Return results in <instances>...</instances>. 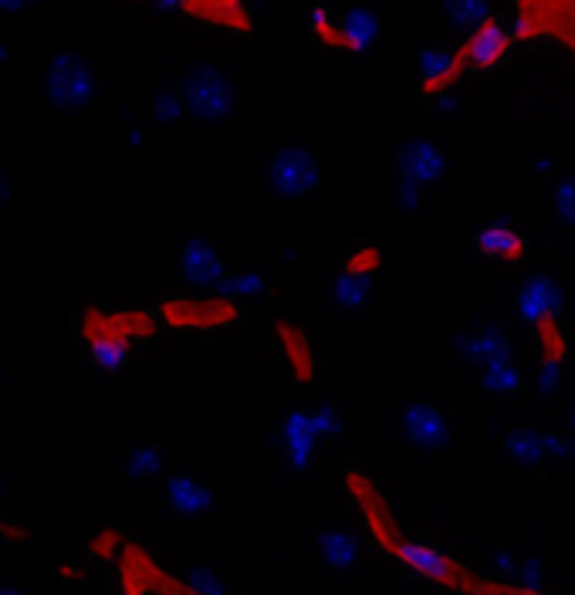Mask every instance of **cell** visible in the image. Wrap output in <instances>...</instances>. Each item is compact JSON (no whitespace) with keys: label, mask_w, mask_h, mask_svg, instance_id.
Segmentation results:
<instances>
[{"label":"cell","mask_w":575,"mask_h":595,"mask_svg":"<svg viewBox=\"0 0 575 595\" xmlns=\"http://www.w3.org/2000/svg\"><path fill=\"white\" fill-rule=\"evenodd\" d=\"M8 197H11V183L0 177V203H8Z\"/></svg>","instance_id":"cell-40"},{"label":"cell","mask_w":575,"mask_h":595,"mask_svg":"<svg viewBox=\"0 0 575 595\" xmlns=\"http://www.w3.org/2000/svg\"><path fill=\"white\" fill-rule=\"evenodd\" d=\"M125 474L132 480H146L163 474V450L159 447H135L125 461Z\"/></svg>","instance_id":"cell-24"},{"label":"cell","mask_w":575,"mask_h":595,"mask_svg":"<svg viewBox=\"0 0 575 595\" xmlns=\"http://www.w3.org/2000/svg\"><path fill=\"white\" fill-rule=\"evenodd\" d=\"M346 491L352 498V504L359 508L366 528L393 562H399L403 569L417 572L420 579L440 585V588H451L457 595H546L531 585H512V582H498V579H488V575H478L474 569L460 566L457 558L436 551L423 542H414L406 538L403 528L396 524L386 498L380 495V487L372 484L359 467H349L346 471Z\"/></svg>","instance_id":"cell-1"},{"label":"cell","mask_w":575,"mask_h":595,"mask_svg":"<svg viewBox=\"0 0 575 595\" xmlns=\"http://www.w3.org/2000/svg\"><path fill=\"white\" fill-rule=\"evenodd\" d=\"M0 491H4V484H0Z\"/></svg>","instance_id":"cell-43"},{"label":"cell","mask_w":575,"mask_h":595,"mask_svg":"<svg viewBox=\"0 0 575 595\" xmlns=\"http://www.w3.org/2000/svg\"><path fill=\"white\" fill-rule=\"evenodd\" d=\"M403 433L420 450H444L451 443V419L440 406L414 403L403 409Z\"/></svg>","instance_id":"cell-8"},{"label":"cell","mask_w":575,"mask_h":595,"mask_svg":"<svg viewBox=\"0 0 575 595\" xmlns=\"http://www.w3.org/2000/svg\"><path fill=\"white\" fill-rule=\"evenodd\" d=\"M319 555L328 569H352L359 562V545L346 532L319 535Z\"/></svg>","instance_id":"cell-19"},{"label":"cell","mask_w":575,"mask_h":595,"mask_svg":"<svg viewBox=\"0 0 575 595\" xmlns=\"http://www.w3.org/2000/svg\"><path fill=\"white\" fill-rule=\"evenodd\" d=\"M0 595H27V592H21V588H14V585H4V588H0Z\"/></svg>","instance_id":"cell-41"},{"label":"cell","mask_w":575,"mask_h":595,"mask_svg":"<svg viewBox=\"0 0 575 595\" xmlns=\"http://www.w3.org/2000/svg\"><path fill=\"white\" fill-rule=\"evenodd\" d=\"M555 308H559V291H555V285L549 282V277H528V282L518 288L515 311L531 329L555 319Z\"/></svg>","instance_id":"cell-15"},{"label":"cell","mask_w":575,"mask_h":595,"mask_svg":"<svg viewBox=\"0 0 575 595\" xmlns=\"http://www.w3.org/2000/svg\"><path fill=\"white\" fill-rule=\"evenodd\" d=\"M285 453H288V461L295 471H304L312 461V453H315V443H319V433L312 427V416L309 413H291L285 419Z\"/></svg>","instance_id":"cell-18"},{"label":"cell","mask_w":575,"mask_h":595,"mask_svg":"<svg viewBox=\"0 0 575 595\" xmlns=\"http://www.w3.org/2000/svg\"><path fill=\"white\" fill-rule=\"evenodd\" d=\"M322 180V163L309 146H278L275 153H267L264 159V183L271 193H278L285 200L312 193Z\"/></svg>","instance_id":"cell-3"},{"label":"cell","mask_w":575,"mask_h":595,"mask_svg":"<svg viewBox=\"0 0 575 595\" xmlns=\"http://www.w3.org/2000/svg\"><path fill=\"white\" fill-rule=\"evenodd\" d=\"M467 356L474 362H484V366L507 362V338L498 329H484L467 342Z\"/></svg>","instance_id":"cell-21"},{"label":"cell","mask_w":575,"mask_h":595,"mask_svg":"<svg viewBox=\"0 0 575 595\" xmlns=\"http://www.w3.org/2000/svg\"><path fill=\"white\" fill-rule=\"evenodd\" d=\"M332 298L343 311H359L369 298V277H359V274H338L335 285H332Z\"/></svg>","instance_id":"cell-22"},{"label":"cell","mask_w":575,"mask_h":595,"mask_svg":"<svg viewBox=\"0 0 575 595\" xmlns=\"http://www.w3.org/2000/svg\"><path fill=\"white\" fill-rule=\"evenodd\" d=\"M309 416H312V427H315L319 440H322V437H335V433H338V416H335V409H332V406H319V409H312Z\"/></svg>","instance_id":"cell-35"},{"label":"cell","mask_w":575,"mask_h":595,"mask_svg":"<svg viewBox=\"0 0 575 595\" xmlns=\"http://www.w3.org/2000/svg\"><path fill=\"white\" fill-rule=\"evenodd\" d=\"M183 109H187V102L173 92V88H159L156 95H153V119L156 122H180V116H183Z\"/></svg>","instance_id":"cell-29"},{"label":"cell","mask_w":575,"mask_h":595,"mask_svg":"<svg viewBox=\"0 0 575 595\" xmlns=\"http://www.w3.org/2000/svg\"><path fill=\"white\" fill-rule=\"evenodd\" d=\"M143 566H146V575H149V582H153V588H156L159 595H196L187 582H180V579H173V575H166V572L153 569L149 562H143Z\"/></svg>","instance_id":"cell-32"},{"label":"cell","mask_w":575,"mask_h":595,"mask_svg":"<svg viewBox=\"0 0 575 595\" xmlns=\"http://www.w3.org/2000/svg\"><path fill=\"white\" fill-rule=\"evenodd\" d=\"M187 585H190L196 595H224V582H220V579H217V572H214V569H207V566L190 569Z\"/></svg>","instance_id":"cell-31"},{"label":"cell","mask_w":575,"mask_h":595,"mask_svg":"<svg viewBox=\"0 0 575 595\" xmlns=\"http://www.w3.org/2000/svg\"><path fill=\"white\" fill-rule=\"evenodd\" d=\"M376 267H380V251L372 248V243H369V248H362L359 254H352L349 264H346V271L359 274V277H372V274H376Z\"/></svg>","instance_id":"cell-34"},{"label":"cell","mask_w":575,"mask_h":595,"mask_svg":"<svg viewBox=\"0 0 575 595\" xmlns=\"http://www.w3.org/2000/svg\"><path fill=\"white\" fill-rule=\"evenodd\" d=\"M507 450H512L518 461L535 464V461L546 457L549 440H546V437H538V433H531V430H515L512 437H507Z\"/></svg>","instance_id":"cell-26"},{"label":"cell","mask_w":575,"mask_h":595,"mask_svg":"<svg viewBox=\"0 0 575 595\" xmlns=\"http://www.w3.org/2000/svg\"><path fill=\"white\" fill-rule=\"evenodd\" d=\"M467 72V64L460 58V51H447V48H427L420 55V92L436 98V95H444L451 92L460 75Z\"/></svg>","instance_id":"cell-9"},{"label":"cell","mask_w":575,"mask_h":595,"mask_svg":"<svg viewBox=\"0 0 575 595\" xmlns=\"http://www.w3.org/2000/svg\"><path fill=\"white\" fill-rule=\"evenodd\" d=\"M4 64H8V45L0 41V68H4Z\"/></svg>","instance_id":"cell-42"},{"label":"cell","mask_w":575,"mask_h":595,"mask_svg":"<svg viewBox=\"0 0 575 595\" xmlns=\"http://www.w3.org/2000/svg\"><path fill=\"white\" fill-rule=\"evenodd\" d=\"M183 102L187 109L200 119V122H217L227 119L233 109V88L230 79L220 72L217 64H193L187 79H183Z\"/></svg>","instance_id":"cell-5"},{"label":"cell","mask_w":575,"mask_h":595,"mask_svg":"<svg viewBox=\"0 0 575 595\" xmlns=\"http://www.w3.org/2000/svg\"><path fill=\"white\" fill-rule=\"evenodd\" d=\"M183 14L214 27L251 34V11L244 8V0H183Z\"/></svg>","instance_id":"cell-14"},{"label":"cell","mask_w":575,"mask_h":595,"mask_svg":"<svg viewBox=\"0 0 575 595\" xmlns=\"http://www.w3.org/2000/svg\"><path fill=\"white\" fill-rule=\"evenodd\" d=\"M264 288V282H261V274L257 271H230V277L224 282V298H230V301H241V298H248V295H257Z\"/></svg>","instance_id":"cell-28"},{"label":"cell","mask_w":575,"mask_h":595,"mask_svg":"<svg viewBox=\"0 0 575 595\" xmlns=\"http://www.w3.org/2000/svg\"><path fill=\"white\" fill-rule=\"evenodd\" d=\"M541 34H555V38H562L575 51V0H565V4H559L546 17V24H541Z\"/></svg>","instance_id":"cell-25"},{"label":"cell","mask_w":575,"mask_h":595,"mask_svg":"<svg viewBox=\"0 0 575 595\" xmlns=\"http://www.w3.org/2000/svg\"><path fill=\"white\" fill-rule=\"evenodd\" d=\"M82 335L88 342L92 362L106 372H116L129 362L135 338L153 335V319L146 311H85Z\"/></svg>","instance_id":"cell-2"},{"label":"cell","mask_w":575,"mask_h":595,"mask_svg":"<svg viewBox=\"0 0 575 595\" xmlns=\"http://www.w3.org/2000/svg\"><path fill=\"white\" fill-rule=\"evenodd\" d=\"M562 382V362H546L538 376V396H555Z\"/></svg>","instance_id":"cell-36"},{"label":"cell","mask_w":575,"mask_h":595,"mask_svg":"<svg viewBox=\"0 0 575 595\" xmlns=\"http://www.w3.org/2000/svg\"><path fill=\"white\" fill-rule=\"evenodd\" d=\"M177 274L193 288H214L220 291L224 282L230 277L224 258L207 237H187L177 251Z\"/></svg>","instance_id":"cell-7"},{"label":"cell","mask_w":575,"mask_h":595,"mask_svg":"<svg viewBox=\"0 0 575 595\" xmlns=\"http://www.w3.org/2000/svg\"><path fill=\"white\" fill-rule=\"evenodd\" d=\"M484 390L494 396H515L525 390V376L512 362H494L484 372Z\"/></svg>","instance_id":"cell-23"},{"label":"cell","mask_w":575,"mask_h":595,"mask_svg":"<svg viewBox=\"0 0 575 595\" xmlns=\"http://www.w3.org/2000/svg\"><path fill=\"white\" fill-rule=\"evenodd\" d=\"M31 4H38V0H0V14H17L27 11Z\"/></svg>","instance_id":"cell-38"},{"label":"cell","mask_w":575,"mask_h":595,"mask_svg":"<svg viewBox=\"0 0 575 595\" xmlns=\"http://www.w3.org/2000/svg\"><path fill=\"white\" fill-rule=\"evenodd\" d=\"M159 311L173 329H220L241 319V308L230 298H169Z\"/></svg>","instance_id":"cell-6"},{"label":"cell","mask_w":575,"mask_h":595,"mask_svg":"<svg viewBox=\"0 0 575 595\" xmlns=\"http://www.w3.org/2000/svg\"><path fill=\"white\" fill-rule=\"evenodd\" d=\"M166 501H169V511L180 514V517H203L214 504V495L200 480L177 474L166 484Z\"/></svg>","instance_id":"cell-17"},{"label":"cell","mask_w":575,"mask_h":595,"mask_svg":"<svg viewBox=\"0 0 575 595\" xmlns=\"http://www.w3.org/2000/svg\"><path fill=\"white\" fill-rule=\"evenodd\" d=\"M278 345H281V353L295 372V379L301 382V386H312V382L319 379V356H315V348L309 342V335H304L298 325L291 322H278Z\"/></svg>","instance_id":"cell-13"},{"label":"cell","mask_w":575,"mask_h":595,"mask_svg":"<svg viewBox=\"0 0 575 595\" xmlns=\"http://www.w3.org/2000/svg\"><path fill=\"white\" fill-rule=\"evenodd\" d=\"M159 11H183V0H156Z\"/></svg>","instance_id":"cell-39"},{"label":"cell","mask_w":575,"mask_h":595,"mask_svg":"<svg viewBox=\"0 0 575 595\" xmlns=\"http://www.w3.org/2000/svg\"><path fill=\"white\" fill-rule=\"evenodd\" d=\"M376 34H380V21H376V14H372V11H366V8L338 11L335 14V41H332V48L359 55V51L372 48Z\"/></svg>","instance_id":"cell-12"},{"label":"cell","mask_w":575,"mask_h":595,"mask_svg":"<svg viewBox=\"0 0 575 595\" xmlns=\"http://www.w3.org/2000/svg\"><path fill=\"white\" fill-rule=\"evenodd\" d=\"M488 4L491 0H444V14L451 21V27L474 34L481 24H488Z\"/></svg>","instance_id":"cell-20"},{"label":"cell","mask_w":575,"mask_h":595,"mask_svg":"<svg viewBox=\"0 0 575 595\" xmlns=\"http://www.w3.org/2000/svg\"><path fill=\"white\" fill-rule=\"evenodd\" d=\"M507 45H512V34L504 31V24L488 21V24H481L474 34H467V41L457 51H460V58L467 64V72H474V68H491V64H498L507 55Z\"/></svg>","instance_id":"cell-11"},{"label":"cell","mask_w":575,"mask_h":595,"mask_svg":"<svg viewBox=\"0 0 575 595\" xmlns=\"http://www.w3.org/2000/svg\"><path fill=\"white\" fill-rule=\"evenodd\" d=\"M304 24H309V31L322 45L332 48V41H335V11H328L325 4H315V8H309V14H304Z\"/></svg>","instance_id":"cell-30"},{"label":"cell","mask_w":575,"mask_h":595,"mask_svg":"<svg viewBox=\"0 0 575 595\" xmlns=\"http://www.w3.org/2000/svg\"><path fill=\"white\" fill-rule=\"evenodd\" d=\"M474 248H478L484 258L501 261V264H518L525 258V240L515 227L507 224H488L474 234Z\"/></svg>","instance_id":"cell-16"},{"label":"cell","mask_w":575,"mask_h":595,"mask_svg":"<svg viewBox=\"0 0 575 595\" xmlns=\"http://www.w3.org/2000/svg\"><path fill=\"white\" fill-rule=\"evenodd\" d=\"M555 210L565 221V227H575V180H562L555 190Z\"/></svg>","instance_id":"cell-33"},{"label":"cell","mask_w":575,"mask_h":595,"mask_svg":"<svg viewBox=\"0 0 575 595\" xmlns=\"http://www.w3.org/2000/svg\"><path fill=\"white\" fill-rule=\"evenodd\" d=\"M396 169L403 172L406 183L430 187V183H436L440 177H444L447 159L433 143H427V139H410V143H406L399 150V156H396Z\"/></svg>","instance_id":"cell-10"},{"label":"cell","mask_w":575,"mask_h":595,"mask_svg":"<svg viewBox=\"0 0 575 595\" xmlns=\"http://www.w3.org/2000/svg\"><path fill=\"white\" fill-rule=\"evenodd\" d=\"M417 203H420V200H417V183H406V180H403V183H399V206H403V210H406V206L417 210Z\"/></svg>","instance_id":"cell-37"},{"label":"cell","mask_w":575,"mask_h":595,"mask_svg":"<svg viewBox=\"0 0 575 595\" xmlns=\"http://www.w3.org/2000/svg\"><path fill=\"white\" fill-rule=\"evenodd\" d=\"M98 92V72L95 64L82 55L58 51L48 61V98L58 109H82Z\"/></svg>","instance_id":"cell-4"},{"label":"cell","mask_w":575,"mask_h":595,"mask_svg":"<svg viewBox=\"0 0 575 595\" xmlns=\"http://www.w3.org/2000/svg\"><path fill=\"white\" fill-rule=\"evenodd\" d=\"M535 335H538V345H541V356H546V362H562L565 359V335L559 332L555 319L535 325Z\"/></svg>","instance_id":"cell-27"}]
</instances>
